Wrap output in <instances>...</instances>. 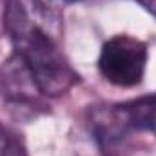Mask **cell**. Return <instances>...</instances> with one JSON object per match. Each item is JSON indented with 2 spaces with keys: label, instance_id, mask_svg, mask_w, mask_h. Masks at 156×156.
Listing matches in <instances>:
<instances>
[{
  "label": "cell",
  "instance_id": "6da1fadb",
  "mask_svg": "<svg viewBox=\"0 0 156 156\" xmlns=\"http://www.w3.org/2000/svg\"><path fill=\"white\" fill-rule=\"evenodd\" d=\"M4 29L45 96H62L80 80L56 42L31 18L24 0H5Z\"/></svg>",
  "mask_w": 156,
  "mask_h": 156
},
{
  "label": "cell",
  "instance_id": "7a4b0ae2",
  "mask_svg": "<svg viewBox=\"0 0 156 156\" xmlns=\"http://www.w3.org/2000/svg\"><path fill=\"white\" fill-rule=\"evenodd\" d=\"M149 51L145 42L131 35H115L104 42L98 56V71L109 83L134 87L142 83Z\"/></svg>",
  "mask_w": 156,
  "mask_h": 156
},
{
  "label": "cell",
  "instance_id": "3957f363",
  "mask_svg": "<svg viewBox=\"0 0 156 156\" xmlns=\"http://www.w3.org/2000/svg\"><path fill=\"white\" fill-rule=\"evenodd\" d=\"M0 96L4 102L22 113H37L44 107V93L38 87L27 64L13 53L0 66Z\"/></svg>",
  "mask_w": 156,
  "mask_h": 156
},
{
  "label": "cell",
  "instance_id": "277c9868",
  "mask_svg": "<svg viewBox=\"0 0 156 156\" xmlns=\"http://www.w3.org/2000/svg\"><path fill=\"white\" fill-rule=\"evenodd\" d=\"M89 127L93 136L102 145H115L122 142L133 129L122 109V104L116 105H98L89 113Z\"/></svg>",
  "mask_w": 156,
  "mask_h": 156
},
{
  "label": "cell",
  "instance_id": "5b68a950",
  "mask_svg": "<svg viewBox=\"0 0 156 156\" xmlns=\"http://www.w3.org/2000/svg\"><path fill=\"white\" fill-rule=\"evenodd\" d=\"M133 131H149L156 138V93L122 104Z\"/></svg>",
  "mask_w": 156,
  "mask_h": 156
},
{
  "label": "cell",
  "instance_id": "8992f818",
  "mask_svg": "<svg viewBox=\"0 0 156 156\" xmlns=\"http://www.w3.org/2000/svg\"><path fill=\"white\" fill-rule=\"evenodd\" d=\"M75 2H78V0H33V4L45 15H55L62 7H66L69 4H75Z\"/></svg>",
  "mask_w": 156,
  "mask_h": 156
},
{
  "label": "cell",
  "instance_id": "52a82bcc",
  "mask_svg": "<svg viewBox=\"0 0 156 156\" xmlns=\"http://www.w3.org/2000/svg\"><path fill=\"white\" fill-rule=\"evenodd\" d=\"M136 2H140L151 15H154L156 16V0H136Z\"/></svg>",
  "mask_w": 156,
  "mask_h": 156
}]
</instances>
